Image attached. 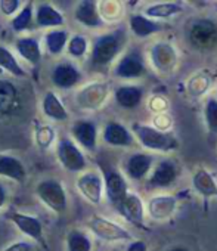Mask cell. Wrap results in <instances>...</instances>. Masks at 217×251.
Returning <instances> with one entry per match:
<instances>
[{
    "label": "cell",
    "mask_w": 217,
    "mask_h": 251,
    "mask_svg": "<svg viewBox=\"0 0 217 251\" xmlns=\"http://www.w3.org/2000/svg\"><path fill=\"white\" fill-rule=\"evenodd\" d=\"M177 176H179L177 166L171 160H161L151 172L149 185L154 188H169L177 180Z\"/></svg>",
    "instance_id": "4fadbf2b"
},
{
    "label": "cell",
    "mask_w": 217,
    "mask_h": 251,
    "mask_svg": "<svg viewBox=\"0 0 217 251\" xmlns=\"http://www.w3.org/2000/svg\"><path fill=\"white\" fill-rule=\"evenodd\" d=\"M21 6L20 0H0V12L6 17H12Z\"/></svg>",
    "instance_id": "e575fe53"
},
{
    "label": "cell",
    "mask_w": 217,
    "mask_h": 251,
    "mask_svg": "<svg viewBox=\"0 0 217 251\" xmlns=\"http://www.w3.org/2000/svg\"><path fill=\"white\" fill-rule=\"evenodd\" d=\"M67 251H92V241L84 232L72 229L67 235Z\"/></svg>",
    "instance_id": "83f0119b"
},
{
    "label": "cell",
    "mask_w": 217,
    "mask_h": 251,
    "mask_svg": "<svg viewBox=\"0 0 217 251\" xmlns=\"http://www.w3.org/2000/svg\"><path fill=\"white\" fill-rule=\"evenodd\" d=\"M103 141L111 147H132L135 144L133 135L121 123L110 121L103 129Z\"/></svg>",
    "instance_id": "9a60e30c"
},
{
    "label": "cell",
    "mask_w": 217,
    "mask_h": 251,
    "mask_svg": "<svg viewBox=\"0 0 217 251\" xmlns=\"http://www.w3.org/2000/svg\"><path fill=\"white\" fill-rule=\"evenodd\" d=\"M11 220L24 235L30 236L31 239H34L40 245L46 247V241L43 236V225L37 217L30 216V214H24V213H12Z\"/></svg>",
    "instance_id": "7c38bea8"
},
{
    "label": "cell",
    "mask_w": 217,
    "mask_h": 251,
    "mask_svg": "<svg viewBox=\"0 0 217 251\" xmlns=\"http://www.w3.org/2000/svg\"><path fill=\"white\" fill-rule=\"evenodd\" d=\"M42 108H43L45 115H48L49 118H52L55 121L68 120V112H67L65 106L62 105V102L59 100V98L53 92H48L45 95L43 102H42Z\"/></svg>",
    "instance_id": "484cf974"
},
{
    "label": "cell",
    "mask_w": 217,
    "mask_h": 251,
    "mask_svg": "<svg viewBox=\"0 0 217 251\" xmlns=\"http://www.w3.org/2000/svg\"><path fill=\"white\" fill-rule=\"evenodd\" d=\"M105 182L102 180L100 175L95 172H87L77 179V188L81 195L92 204H99L102 200Z\"/></svg>",
    "instance_id": "9c48e42d"
},
{
    "label": "cell",
    "mask_w": 217,
    "mask_h": 251,
    "mask_svg": "<svg viewBox=\"0 0 217 251\" xmlns=\"http://www.w3.org/2000/svg\"><path fill=\"white\" fill-rule=\"evenodd\" d=\"M87 39L81 34H75L68 42V53L74 58H81L87 52Z\"/></svg>",
    "instance_id": "d6a6232c"
},
{
    "label": "cell",
    "mask_w": 217,
    "mask_h": 251,
    "mask_svg": "<svg viewBox=\"0 0 217 251\" xmlns=\"http://www.w3.org/2000/svg\"><path fill=\"white\" fill-rule=\"evenodd\" d=\"M74 17L78 23L90 28H96L103 24L97 11V5L93 0H83V2H80L75 8Z\"/></svg>",
    "instance_id": "ffe728a7"
},
{
    "label": "cell",
    "mask_w": 217,
    "mask_h": 251,
    "mask_svg": "<svg viewBox=\"0 0 217 251\" xmlns=\"http://www.w3.org/2000/svg\"><path fill=\"white\" fill-rule=\"evenodd\" d=\"M129 25H130L132 33L141 39L157 34V33L163 31V28H164V25L161 23L151 20L144 14H133L129 20Z\"/></svg>",
    "instance_id": "ac0fdd59"
},
{
    "label": "cell",
    "mask_w": 217,
    "mask_h": 251,
    "mask_svg": "<svg viewBox=\"0 0 217 251\" xmlns=\"http://www.w3.org/2000/svg\"><path fill=\"white\" fill-rule=\"evenodd\" d=\"M124 40H126V34L123 30H117L97 37L92 48L90 64L96 68H102L106 67L108 64H111L123 49Z\"/></svg>",
    "instance_id": "7a4b0ae2"
},
{
    "label": "cell",
    "mask_w": 217,
    "mask_h": 251,
    "mask_svg": "<svg viewBox=\"0 0 217 251\" xmlns=\"http://www.w3.org/2000/svg\"><path fill=\"white\" fill-rule=\"evenodd\" d=\"M193 189L204 198L217 197V182L207 169H198L192 177Z\"/></svg>",
    "instance_id": "44dd1931"
},
{
    "label": "cell",
    "mask_w": 217,
    "mask_h": 251,
    "mask_svg": "<svg viewBox=\"0 0 217 251\" xmlns=\"http://www.w3.org/2000/svg\"><path fill=\"white\" fill-rule=\"evenodd\" d=\"M65 20L62 14L55 9L50 3H40L36 11V24L37 27L48 28V27H61L64 25Z\"/></svg>",
    "instance_id": "603a6c76"
},
{
    "label": "cell",
    "mask_w": 217,
    "mask_h": 251,
    "mask_svg": "<svg viewBox=\"0 0 217 251\" xmlns=\"http://www.w3.org/2000/svg\"><path fill=\"white\" fill-rule=\"evenodd\" d=\"M177 208V197L174 195H158L148 201L146 210L151 219L163 222L169 220Z\"/></svg>",
    "instance_id": "8fae6325"
},
{
    "label": "cell",
    "mask_w": 217,
    "mask_h": 251,
    "mask_svg": "<svg viewBox=\"0 0 217 251\" xmlns=\"http://www.w3.org/2000/svg\"><path fill=\"white\" fill-rule=\"evenodd\" d=\"M3 251H34V245L25 241H18L11 244L9 247H6Z\"/></svg>",
    "instance_id": "d590c367"
},
{
    "label": "cell",
    "mask_w": 217,
    "mask_h": 251,
    "mask_svg": "<svg viewBox=\"0 0 217 251\" xmlns=\"http://www.w3.org/2000/svg\"><path fill=\"white\" fill-rule=\"evenodd\" d=\"M114 74L120 78H139L145 74V64L138 50L126 53L117 64Z\"/></svg>",
    "instance_id": "30bf717a"
},
{
    "label": "cell",
    "mask_w": 217,
    "mask_h": 251,
    "mask_svg": "<svg viewBox=\"0 0 217 251\" xmlns=\"http://www.w3.org/2000/svg\"><path fill=\"white\" fill-rule=\"evenodd\" d=\"M129 223L136 227H144L145 222V207L138 194L129 192L123 202L116 208Z\"/></svg>",
    "instance_id": "ba28073f"
},
{
    "label": "cell",
    "mask_w": 217,
    "mask_h": 251,
    "mask_svg": "<svg viewBox=\"0 0 217 251\" xmlns=\"http://www.w3.org/2000/svg\"><path fill=\"white\" fill-rule=\"evenodd\" d=\"M58 158L62 167L71 173H77L86 169V158L83 152L71 139H61L58 144Z\"/></svg>",
    "instance_id": "8992f818"
},
{
    "label": "cell",
    "mask_w": 217,
    "mask_h": 251,
    "mask_svg": "<svg viewBox=\"0 0 217 251\" xmlns=\"http://www.w3.org/2000/svg\"><path fill=\"white\" fill-rule=\"evenodd\" d=\"M144 89L139 86H120L116 90V102L124 109H133L144 99Z\"/></svg>",
    "instance_id": "7402d4cb"
},
{
    "label": "cell",
    "mask_w": 217,
    "mask_h": 251,
    "mask_svg": "<svg viewBox=\"0 0 217 251\" xmlns=\"http://www.w3.org/2000/svg\"><path fill=\"white\" fill-rule=\"evenodd\" d=\"M15 48L18 53L28 61L30 64H39L42 59V52H40V45L36 39L33 37H21L17 40Z\"/></svg>",
    "instance_id": "4316f807"
},
{
    "label": "cell",
    "mask_w": 217,
    "mask_h": 251,
    "mask_svg": "<svg viewBox=\"0 0 217 251\" xmlns=\"http://www.w3.org/2000/svg\"><path fill=\"white\" fill-rule=\"evenodd\" d=\"M152 166H154L152 155L145 154V152H138L129 157V160L126 161L124 170L130 179L142 180L144 177L149 175V172L152 170Z\"/></svg>",
    "instance_id": "5bb4252c"
},
{
    "label": "cell",
    "mask_w": 217,
    "mask_h": 251,
    "mask_svg": "<svg viewBox=\"0 0 217 251\" xmlns=\"http://www.w3.org/2000/svg\"><path fill=\"white\" fill-rule=\"evenodd\" d=\"M152 61L155 67L163 71V73H170L177 62V55L176 50L173 49L171 45L169 43H158L152 49Z\"/></svg>",
    "instance_id": "d6986e66"
},
{
    "label": "cell",
    "mask_w": 217,
    "mask_h": 251,
    "mask_svg": "<svg viewBox=\"0 0 217 251\" xmlns=\"http://www.w3.org/2000/svg\"><path fill=\"white\" fill-rule=\"evenodd\" d=\"M55 139V132L49 126H37L36 129V142L42 150H48Z\"/></svg>",
    "instance_id": "836d02e7"
},
{
    "label": "cell",
    "mask_w": 217,
    "mask_h": 251,
    "mask_svg": "<svg viewBox=\"0 0 217 251\" xmlns=\"http://www.w3.org/2000/svg\"><path fill=\"white\" fill-rule=\"evenodd\" d=\"M205 124L211 133H217V99L210 98L204 108Z\"/></svg>",
    "instance_id": "1f68e13d"
},
{
    "label": "cell",
    "mask_w": 217,
    "mask_h": 251,
    "mask_svg": "<svg viewBox=\"0 0 217 251\" xmlns=\"http://www.w3.org/2000/svg\"><path fill=\"white\" fill-rule=\"evenodd\" d=\"M5 202H6V189L3 188L2 183H0V208L3 207Z\"/></svg>",
    "instance_id": "74e56055"
},
{
    "label": "cell",
    "mask_w": 217,
    "mask_h": 251,
    "mask_svg": "<svg viewBox=\"0 0 217 251\" xmlns=\"http://www.w3.org/2000/svg\"><path fill=\"white\" fill-rule=\"evenodd\" d=\"M132 130L139 141V144L151 151L160 152H170L179 148V141L169 132H163L161 129L152 127V126L135 123L132 126Z\"/></svg>",
    "instance_id": "6da1fadb"
},
{
    "label": "cell",
    "mask_w": 217,
    "mask_h": 251,
    "mask_svg": "<svg viewBox=\"0 0 217 251\" xmlns=\"http://www.w3.org/2000/svg\"><path fill=\"white\" fill-rule=\"evenodd\" d=\"M46 48L52 55H58L64 50V48L68 43V33L64 30H53L49 31L45 37Z\"/></svg>",
    "instance_id": "f546056e"
},
{
    "label": "cell",
    "mask_w": 217,
    "mask_h": 251,
    "mask_svg": "<svg viewBox=\"0 0 217 251\" xmlns=\"http://www.w3.org/2000/svg\"><path fill=\"white\" fill-rule=\"evenodd\" d=\"M188 42L198 50H210L217 46V24L208 18H195L186 27Z\"/></svg>",
    "instance_id": "3957f363"
},
{
    "label": "cell",
    "mask_w": 217,
    "mask_h": 251,
    "mask_svg": "<svg viewBox=\"0 0 217 251\" xmlns=\"http://www.w3.org/2000/svg\"><path fill=\"white\" fill-rule=\"evenodd\" d=\"M50 78H52V83L56 86V87H61V89H70L72 86H75L80 78H81V73L72 65V64H59L56 65L53 70H52V74H50Z\"/></svg>",
    "instance_id": "e0dca14e"
},
{
    "label": "cell",
    "mask_w": 217,
    "mask_h": 251,
    "mask_svg": "<svg viewBox=\"0 0 217 251\" xmlns=\"http://www.w3.org/2000/svg\"><path fill=\"white\" fill-rule=\"evenodd\" d=\"M169 251H189V250L185 248V247H173V248H170Z\"/></svg>",
    "instance_id": "f35d334b"
},
{
    "label": "cell",
    "mask_w": 217,
    "mask_h": 251,
    "mask_svg": "<svg viewBox=\"0 0 217 251\" xmlns=\"http://www.w3.org/2000/svg\"><path fill=\"white\" fill-rule=\"evenodd\" d=\"M0 176H5L15 182H24L27 172L24 164L18 158L0 154Z\"/></svg>",
    "instance_id": "cb8c5ba5"
},
{
    "label": "cell",
    "mask_w": 217,
    "mask_h": 251,
    "mask_svg": "<svg viewBox=\"0 0 217 251\" xmlns=\"http://www.w3.org/2000/svg\"><path fill=\"white\" fill-rule=\"evenodd\" d=\"M31 24H33V3H27L21 9V12L11 21V25L17 33H21L30 28Z\"/></svg>",
    "instance_id": "4dcf8cb0"
},
{
    "label": "cell",
    "mask_w": 217,
    "mask_h": 251,
    "mask_svg": "<svg viewBox=\"0 0 217 251\" xmlns=\"http://www.w3.org/2000/svg\"><path fill=\"white\" fill-rule=\"evenodd\" d=\"M87 227L92 230L93 235H96L99 239L106 241V242H119V241H132L133 239L132 233L126 227H123L111 220H108L105 217H100V216H93L87 222Z\"/></svg>",
    "instance_id": "5b68a950"
},
{
    "label": "cell",
    "mask_w": 217,
    "mask_h": 251,
    "mask_svg": "<svg viewBox=\"0 0 217 251\" xmlns=\"http://www.w3.org/2000/svg\"><path fill=\"white\" fill-rule=\"evenodd\" d=\"M72 136L75 138V141L84 147L89 151L96 150V142H97V129L93 121L89 120H80L77 123H74L72 129H71Z\"/></svg>",
    "instance_id": "2e32d148"
},
{
    "label": "cell",
    "mask_w": 217,
    "mask_h": 251,
    "mask_svg": "<svg viewBox=\"0 0 217 251\" xmlns=\"http://www.w3.org/2000/svg\"><path fill=\"white\" fill-rule=\"evenodd\" d=\"M0 68L6 70L8 73H11L15 77H25L27 73L25 70L18 64L17 58L11 53L9 49L0 46Z\"/></svg>",
    "instance_id": "f1b7e54d"
},
{
    "label": "cell",
    "mask_w": 217,
    "mask_h": 251,
    "mask_svg": "<svg viewBox=\"0 0 217 251\" xmlns=\"http://www.w3.org/2000/svg\"><path fill=\"white\" fill-rule=\"evenodd\" d=\"M126 251H148V245H146L145 241H141V239L132 241Z\"/></svg>",
    "instance_id": "8d00e7d4"
},
{
    "label": "cell",
    "mask_w": 217,
    "mask_h": 251,
    "mask_svg": "<svg viewBox=\"0 0 217 251\" xmlns=\"http://www.w3.org/2000/svg\"><path fill=\"white\" fill-rule=\"evenodd\" d=\"M36 194L40 198V201L52 211L59 214L67 210V194L61 182L55 179L42 180L36 188Z\"/></svg>",
    "instance_id": "277c9868"
},
{
    "label": "cell",
    "mask_w": 217,
    "mask_h": 251,
    "mask_svg": "<svg viewBox=\"0 0 217 251\" xmlns=\"http://www.w3.org/2000/svg\"><path fill=\"white\" fill-rule=\"evenodd\" d=\"M183 12V5L179 2H161L154 3L145 9V15L148 18H158V20H169Z\"/></svg>",
    "instance_id": "d4e9b609"
},
{
    "label": "cell",
    "mask_w": 217,
    "mask_h": 251,
    "mask_svg": "<svg viewBox=\"0 0 217 251\" xmlns=\"http://www.w3.org/2000/svg\"><path fill=\"white\" fill-rule=\"evenodd\" d=\"M103 182L108 201L113 204L114 208H117L129 194V186L124 176L117 170H106Z\"/></svg>",
    "instance_id": "52a82bcc"
}]
</instances>
